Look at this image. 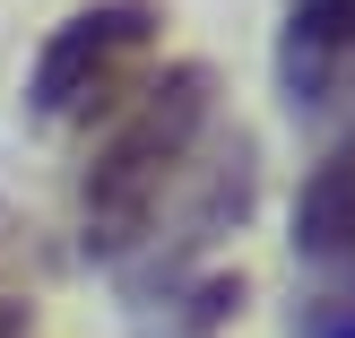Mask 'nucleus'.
<instances>
[{
  "label": "nucleus",
  "mask_w": 355,
  "mask_h": 338,
  "mask_svg": "<svg viewBox=\"0 0 355 338\" xmlns=\"http://www.w3.org/2000/svg\"><path fill=\"white\" fill-rule=\"evenodd\" d=\"M295 252L321 278L355 269V148H329L321 165H312L304 200H295Z\"/></svg>",
  "instance_id": "obj_4"
},
{
  "label": "nucleus",
  "mask_w": 355,
  "mask_h": 338,
  "mask_svg": "<svg viewBox=\"0 0 355 338\" xmlns=\"http://www.w3.org/2000/svg\"><path fill=\"white\" fill-rule=\"evenodd\" d=\"M200 139H208V69L156 78L87 165V252L130 260L139 243H156L165 208L200 183Z\"/></svg>",
  "instance_id": "obj_1"
},
{
  "label": "nucleus",
  "mask_w": 355,
  "mask_h": 338,
  "mask_svg": "<svg viewBox=\"0 0 355 338\" xmlns=\"http://www.w3.org/2000/svg\"><path fill=\"white\" fill-rule=\"evenodd\" d=\"M277 78L295 104H338L355 78V0H286Z\"/></svg>",
  "instance_id": "obj_3"
},
{
  "label": "nucleus",
  "mask_w": 355,
  "mask_h": 338,
  "mask_svg": "<svg viewBox=\"0 0 355 338\" xmlns=\"http://www.w3.org/2000/svg\"><path fill=\"white\" fill-rule=\"evenodd\" d=\"M295 338H355V269L321 278V287L295 304Z\"/></svg>",
  "instance_id": "obj_6"
},
{
  "label": "nucleus",
  "mask_w": 355,
  "mask_h": 338,
  "mask_svg": "<svg viewBox=\"0 0 355 338\" xmlns=\"http://www.w3.org/2000/svg\"><path fill=\"white\" fill-rule=\"evenodd\" d=\"M156 44V9L148 0H104V9H78L69 26H52V44L35 52V78H26V104L44 121H69V113H96Z\"/></svg>",
  "instance_id": "obj_2"
},
{
  "label": "nucleus",
  "mask_w": 355,
  "mask_h": 338,
  "mask_svg": "<svg viewBox=\"0 0 355 338\" xmlns=\"http://www.w3.org/2000/svg\"><path fill=\"white\" fill-rule=\"evenodd\" d=\"M234 312V278H200V287H165V321H148V338H208Z\"/></svg>",
  "instance_id": "obj_5"
}]
</instances>
